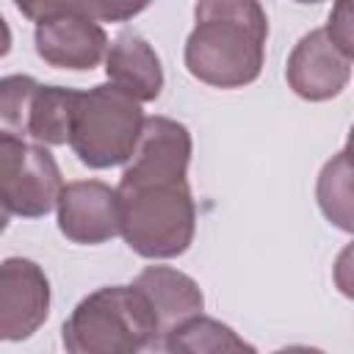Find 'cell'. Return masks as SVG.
<instances>
[{
	"mask_svg": "<svg viewBox=\"0 0 354 354\" xmlns=\"http://www.w3.org/2000/svg\"><path fill=\"white\" fill-rule=\"evenodd\" d=\"M191 133L171 116H147L136 152L116 185L119 235L147 260L188 252L196 232V205L188 185Z\"/></svg>",
	"mask_w": 354,
	"mask_h": 354,
	"instance_id": "cell-1",
	"label": "cell"
},
{
	"mask_svg": "<svg viewBox=\"0 0 354 354\" xmlns=\"http://www.w3.org/2000/svg\"><path fill=\"white\" fill-rule=\"evenodd\" d=\"M185 39V69L213 88H243L266 64L268 17L254 0H202Z\"/></svg>",
	"mask_w": 354,
	"mask_h": 354,
	"instance_id": "cell-2",
	"label": "cell"
},
{
	"mask_svg": "<svg viewBox=\"0 0 354 354\" xmlns=\"http://www.w3.org/2000/svg\"><path fill=\"white\" fill-rule=\"evenodd\" d=\"M36 22L33 41L44 64L55 69L91 72L108 53V33L100 22H124L147 8V3L111 0H39L17 6Z\"/></svg>",
	"mask_w": 354,
	"mask_h": 354,
	"instance_id": "cell-3",
	"label": "cell"
},
{
	"mask_svg": "<svg viewBox=\"0 0 354 354\" xmlns=\"http://www.w3.org/2000/svg\"><path fill=\"white\" fill-rule=\"evenodd\" d=\"M155 335L152 310L133 285L97 288L61 326L66 354H136Z\"/></svg>",
	"mask_w": 354,
	"mask_h": 354,
	"instance_id": "cell-4",
	"label": "cell"
},
{
	"mask_svg": "<svg viewBox=\"0 0 354 354\" xmlns=\"http://www.w3.org/2000/svg\"><path fill=\"white\" fill-rule=\"evenodd\" d=\"M144 111L111 83L77 91L69 147L88 169H113L130 160L144 130Z\"/></svg>",
	"mask_w": 354,
	"mask_h": 354,
	"instance_id": "cell-5",
	"label": "cell"
},
{
	"mask_svg": "<svg viewBox=\"0 0 354 354\" xmlns=\"http://www.w3.org/2000/svg\"><path fill=\"white\" fill-rule=\"evenodd\" d=\"M61 169L41 144L0 136V202L22 218L47 216L61 194Z\"/></svg>",
	"mask_w": 354,
	"mask_h": 354,
	"instance_id": "cell-6",
	"label": "cell"
},
{
	"mask_svg": "<svg viewBox=\"0 0 354 354\" xmlns=\"http://www.w3.org/2000/svg\"><path fill=\"white\" fill-rule=\"evenodd\" d=\"M50 315V279L28 257L0 263V340L19 343L39 332Z\"/></svg>",
	"mask_w": 354,
	"mask_h": 354,
	"instance_id": "cell-7",
	"label": "cell"
},
{
	"mask_svg": "<svg viewBox=\"0 0 354 354\" xmlns=\"http://www.w3.org/2000/svg\"><path fill=\"white\" fill-rule=\"evenodd\" d=\"M351 61L324 28L304 33L288 55L285 80L296 97L307 102H324L337 97L351 80Z\"/></svg>",
	"mask_w": 354,
	"mask_h": 354,
	"instance_id": "cell-8",
	"label": "cell"
},
{
	"mask_svg": "<svg viewBox=\"0 0 354 354\" xmlns=\"http://www.w3.org/2000/svg\"><path fill=\"white\" fill-rule=\"evenodd\" d=\"M58 230L66 241L97 246L119 235V196L102 180L66 183L55 202Z\"/></svg>",
	"mask_w": 354,
	"mask_h": 354,
	"instance_id": "cell-9",
	"label": "cell"
},
{
	"mask_svg": "<svg viewBox=\"0 0 354 354\" xmlns=\"http://www.w3.org/2000/svg\"><path fill=\"white\" fill-rule=\"evenodd\" d=\"M133 288L149 304L158 335H171L185 321L202 315L205 296L199 285L171 266H147L136 277Z\"/></svg>",
	"mask_w": 354,
	"mask_h": 354,
	"instance_id": "cell-10",
	"label": "cell"
},
{
	"mask_svg": "<svg viewBox=\"0 0 354 354\" xmlns=\"http://www.w3.org/2000/svg\"><path fill=\"white\" fill-rule=\"evenodd\" d=\"M105 75L113 88L130 100L152 102L163 91V66L152 44L136 30H122L105 53Z\"/></svg>",
	"mask_w": 354,
	"mask_h": 354,
	"instance_id": "cell-11",
	"label": "cell"
},
{
	"mask_svg": "<svg viewBox=\"0 0 354 354\" xmlns=\"http://www.w3.org/2000/svg\"><path fill=\"white\" fill-rule=\"evenodd\" d=\"M75 102H77V88L39 83L33 105H30L28 138H33V144H41V147L66 144Z\"/></svg>",
	"mask_w": 354,
	"mask_h": 354,
	"instance_id": "cell-12",
	"label": "cell"
},
{
	"mask_svg": "<svg viewBox=\"0 0 354 354\" xmlns=\"http://www.w3.org/2000/svg\"><path fill=\"white\" fill-rule=\"evenodd\" d=\"M171 337L185 354H257V348L246 343L232 326L210 315L185 321L171 332Z\"/></svg>",
	"mask_w": 354,
	"mask_h": 354,
	"instance_id": "cell-13",
	"label": "cell"
},
{
	"mask_svg": "<svg viewBox=\"0 0 354 354\" xmlns=\"http://www.w3.org/2000/svg\"><path fill=\"white\" fill-rule=\"evenodd\" d=\"M318 205L324 216L340 227L343 232H351V163L348 149H340L318 174Z\"/></svg>",
	"mask_w": 354,
	"mask_h": 354,
	"instance_id": "cell-14",
	"label": "cell"
},
{
	"mask_svg": "<svg viewBox=\"0 0 354 354\" xmlns=\"http://www.w3.org/2000/svg\"><path fill=\"white\" fill-rule=\"evenodd\" d=\"M39 80L30 75H6L0 77V136L6 138H28L30 105L36 97Z\"/></svg>",
	"mask_w": 354,
	"mask_h": 354,
	"instance_id": "cell-15",
	"label": "cell"
},
{
	"mask_svg": "<svg viewBox=\"0 0 354 354\" xmlns=\"http://www.w3.org/2000/svg\"><path fill=\"white\" fill-rule=\"evenodd\" d=\"M324 30L332 36V41L346 50L348 55H354V36H351V3H337L324 25Z\"/></svg>",
	"mask_w": 354,
	"mask_h": 354,
	"instance_id": "cell-16",
	"label": "cell"
},
{
	"mask_svg": "<svg viewBox=\"0 0 354 354\" xmlns=\"http://www.w3.org/2000/svg\"><path fill=\"white\" fill-rule=\"evenodd\" d=\"M136 354H185L177 343H174V337L171 335H155L147 346H141Z\"/></svg>",
	"mask_w": 354,
	"mask_h": 354,
	"instance_id": "cell-17",
	"label": "cell"
},
{
	"mask_svg": "<svg viewBox=\"0 0 354 354\" xmlns=\"http://www.w3.org/2000/svg\"><path fill=\"white\" fill-rule=\"evenodd\" d=\"M11 53V28L6 22V17L0 14V58H6Z\"/></svg>",
	"mask_w": 354,
	"mask_h": 354,
	"instance_id": "cell-18",
	"label": "cell"
},
{
	"mask_svg": "<svg viewBox=\"0 0 354 354\" xmlns=\"http://www.w3.org/2000/svg\"><path fill=\"white\" fill-rule=\"evenodd\" d=\"M274 354H324V351L315 348V346H282Z\"/></svg>",
	"mask_w": 354,
	"mask_h": 354,
	"instance_id": "cell-19",
	"label": "cell"
},
{
	"mask_svg": "<svg viewBox=\"0 0 354 354\" xmlns=\"http://www.w3.org/2000/svg\"><path fill=\"white\" fill-rule=\"evenodd\" d=\"M8 216H11V213H8V210L3 207V202H0V235H3L6 227H8Z\"/></svg>",
	"mask_w": 354,
	"mask_h": 354,
	"instance_id": "cell-20",
	"label": "cell"
}]
</instances>
